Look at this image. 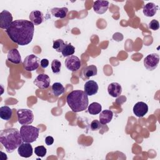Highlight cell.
Instances as JSON below:
<instances>
[{
	"label": "cell",
	"mask_w": 160,
	"mask_h": 160,
	"mask_svg": "<svg viewBox=\"0 0 160 160\" xmlns=\"http://www.w3.org/2000/svg\"><path fill=\"white\" fill-rule=\"evenodd\" d=\"M133 112L138 118H142L148 111V106L144 102L139 101L133 107Z\"/></svg>",
	"instance_id": "obj_12"
},
{
	"label": "cell",
	"mask_w": 160,
	"mask_h": 160,
	"mask_svg": "<svg viewBox=\"0 0 160 160\" xmlns=\"http://www.w3.org/2000/svg\"><path fill=\"white\" fill-rule=\"evenodd\" d=\"M18 120L22 125L31 124L34 120L33 112L28 109H19L17 111Z\"/></svg>",
	"instance_id": "obj_5"
},
{
	"label": "cell",
	"mask_w": 160,
	"mask_h": 160,
	"mask_svg": "<svg viewBox=\"0 0 160 160\" xmlns=\"http://www.w3.org/2000/svg\"><path fill=\"white\" fill-rule=\"evenodd\" d=\"M65 89L63 86V85L60 82H54L52 85V94L58 97L61 95L64 92Z\"/></svg>",
	"instance_id": "obj_24"
},
{
	"label": "cell",
	"mask_w": 160,
	"mask_h": 160,
	"mask_svg": "<svg viewBox=\"0 0 160 160\" xmlns=\"http://www.w3.org/2000/svg\"><path fill=\"white\" fill-rule=\"evenodd\" d=\"M7 58L9 61L14 64H19L21 61V55L17 49H12L8 51Z\"/></svg>",
	"instance_id": "obj_19"
},
{
	"label": "cell",
	"mask_w": 160,
	"mask_h": 160,
	"mask_svg": "<svg viewBox=\"0 0 160 160\" xmlns=\"http://www.w3.org/2000/svg\"><path fill=\"white\" fill-rule=\"evenodd\" d=\"M29 18L30 21L35 26H38L42 24L44 21V18L42 12L38 10L31 11L29 14Z\"/></svg>",
	"instance_id": "obj_14"
},
{
	"label": "cell",
	"mask_w": 160,
	"mask_h": 160,
	"mask_svg": "<svg viewBox=\"0 0 160 160\" xmlns=\"http://www.w3.org/2000/svg\"><path fill=\"white\" fill-rule=\"evenodd\" d=\"M64 64L68 70L74 72L78 71L81 68V61L78 56L71 55L66 58L64 61Z\"/></svg>",
	"instance_id": "obj_8"
},
{
	"label": "cell",
	"mask_w": 160,
	"mask_h": 160,
	"mask_svg": "<svg viewBox=\"0 0 160 160\" xmlns=\"http://www.w3.org/2000/svg\"><path fill=\"white\" fill-rule=\"evenodd\" d=\"M12 16L10 12L3 10L0 13V28L7 30L12 22Z\"/></svg>",
	"instance_id": "obj_9"
},
{
	"label": "cell",
	"mask_w": 160,
	"mask_h": 160,
	"mask_svg": "<svg viewBox=\"0 0 160 160\" xmlns=\"http://www.w3.org/2000/svg\"><path fill=\"white\" fill-rule=\"evenodd\" d=\"M159 62V56L157 53H152L148 54L144 59V66L149 71L155 69Z\"/></svg>",
	"instance_id": "obj_7"
},
{
	"label": "cell",
	"mask_w": 160,
	"mask_h": 160,
	"mask_svg": "<svg viewBox=\"0 0 160 160\" xmlns=\"http://www.w3.org/2000/svg\"><path fill=\"white\" fill-rule=\"evenodd\" d=\"M99 86L98 83L92 80L88 81L84 86V91L88 96H92L98 92Z\"/></svg>",
	"instance_id": "obj_13"
},
{
	"label": "cell",
	"mask_w": 160,
	"mask_h": 160,
	"mask_svg": "<svg viewBox=\"0 0 160 160\" xmlns=\"http://www.w3.org/2000/svg\"><path fill=\"white\" fill-rule=\"evenodd\" d=\"M88 112L90 114L96 115L100 113V112L102 110V106L99 103L94 102L88 106Z\"/></svg>",
	"instance_id": "obj_23"
},
{
	"label": "cell",
	"mask_w": 160,
	"mask_h": 160,
	"mask_svg": "<svg viewBox=\"0 0 160 160\" xmlns=\"http://www.w3.org/2000/svg\"><path fill=\"white\" fill-rule=\"evenodd\" d=\"M51 12L53 16L60 19H63L67 16L68 9L66 7L53 8L51 9Z\"/></svg>",
	"instance_id": "obj_21"
},
{
	"label": "cell",
	"mask_w": 160,
	"mask_h": 160,
	"mask_svg": "<svg viewBox=\"0 0 160 160\" xmlns=\"http://www.w3.org/2000/svg\"><path fill=\"white\" fill-rule=\"evenodd\" d=\"M12 115V109L8 106H4L0 108V118L5 121H9L11 119Z\"/></svg>",
	"instance_id": "obj_22"
},
{
	"label": "cell",
	"mask_w": 160,
	"mask_h": 160,
	"mask_svg": "<svg viewBox=\"0 0 160 160\" xmlns=\"http://www.w3.org/2000/svg\"><path fill=\"white\" fill-rule=\"evenodd\" d=\"M158 9V6L153 2H148L143 6V14L147 17L154 16Z\"/></svg>",
	"instance_id": "obj_18"
},
{
	"label": "cell",
	"mask_w": 160,
	"mask_h": 160,
	"mask_svg": "<svg viewBox=\"0 0 160 160\" xmlns=\"http://www.w3.org/2000/svg\"><path fill=\"white\" fill-rule=\"evenodd\" d=\"M113 113L111 110L105 109L100 112L99 118L101 124H106L110 122L112 119Z\"/></svg>",
	"instance_id": "obj_20"
},
{
	"label": "cell",
	"mask_w": 160,
	"mask_h": 160,
	"mask_svg": "<svg viewBox=\"0 0 160 160\" xmlns=\"http://www.w3.org/2000/svg\"><path fill=\"white\" fill-rule=\"evenodd\" d=\"M149 28L154 30V31H156L158 29H159V23L158 22V21H157L156 19H152L150 21V22L149 23Z\"/></svg>",
	"instance_id": "obj_30"
},
{
	"label": "cell",
	"mask_w": 160,
	"mask_h": 160,
	"mask_svg": "<svg viewBox=\"0 0 160 160\" xmlns=\"http://www.w3.org/2000/svg\"><path fill=\"white\" fill-rule=\"evenodd\" d=\"M61 62L58 59H54L51 62V69L54 74H58L61 71Z\"/></svg>",
	"instance_id": "obj_27"
},
{
	"label": "cell",
	"mask_w": 160,
	"mask_h": 160,
	"mask_svg": "<svg viewBox=\"0 0 160 160\" xmlns=\"http://www.w3.org/2000/svg\"><path fill=\"white\" fill-rule=\"evenodd\" d=\"M98 73V69L95 65H89L85 67L82 71L81 78L83 79H88L90 77L96 76Z\"/></svg>",
	"instance_id": "obj_17"
},
{
	"label": "cell",
	"mask_w": 160,
	"mask_h": 160,
	"mask_svg": "<svg viewBox=\"0 0 160 160\" xmlns=\"http://www.w3.org/2000/svg\"><path fill=\"white\" fill-rule=\"evenodd\" d=\"M66 101L73 112H81L88 107V96L82 90H74L69 92L66 98Z\"/></svg>",
	"instance_id": "obj_3"
},
{
	"label": "cell",
	"mask_w": 160,
	"mask_h": 160,
	"mask_svg": "<svg viewBox=\"0 0 160 160\" xmlns=\"http://www.w3.org/2000/svg\"><path fill=\"white\" fill-rule=\"evenodd\" d=\"M47 152L46 148L44 146H39L34 148V153L38 157H44Z\"/></svg>",
	"instance_id": "obj_28"
},
{
	"label": "cell",
	"mask_w": 160,
	"mask_h": 160,
	"mask_svg": "<svg viewBox=\"0 0 160 160\" xmlns=\"http://www.w3.org/2000/svg\"><path fill=\"white\" fill-rule=\"evenodd\" d=\"M50 82V78L48 75L46 74H40L35 78L33 83L39 89H44L49 87Z\"/></svg>",
	"instance_id": "obj_10"
},
{
	"label": "cell",
	"mask_w": 160,
	"mask_h": 160,
	"mask_svg": "<svg viewBox=\"0 0 160 160\" xmlns=\"http://www.w3.org/2000/svg\"><path fill=\"white\" fill-rule=\"evenodd\" d=\"M91 129L92 131H97L101 128V123L98 120H93L91 123Z\"/></svg>",
	"instance_id": "obj_29"
},
{
	"label": "cell",
	"mask_w": 160,
	"mask_h": 160,
	"mask_svg": "<svg viewBox=\"0 0 160 160\" xmlns=\"http://www.w3.org/2000/svg\"><path fill=\"white\" fill-rule=\"evenodd\" d=\"M19 132L23 142L31 143L38 139L39 130L35 126L31 125H22L20 128Z\"/></svg>",
	"instance_id": "obj_4"
},
{
	"label": "cell",
	"mask_w": 160,
	"mask_h": 160,
	"mask_svg": "<svg viewBox=\"0 0 160 160\" xmlns=\"http://www.w3.org/2000/svg\"><path fill=\"white\" fill-rule=\"evenodd\" d=\"M40 59L34 54H30L26 56L23 61V66L25 70L33 71L37 69L40 65Z\"/></svg>",
	"instance_id": "obj_6"
},
{
	"label": "cell",
	"mask_w": 160,
	"mask_h": 160,
	"mask_svg": "<svg viewBox=\"0 0 160 160\" xmlns=\"http://www.w3.org/2000/svg\"><path fill=\"white\" fill-rule=\"evenodd\" d=\"M109 7V2L107 1H96L93 4V9L99 14L105 13Z\"/></svg>",
	"instance_id": "obj_15"
},
{
	"label": "cell",
	"mask_w": 160,
	"mask_h": 160,
	"mask_svg": "<svg viewBox=\"0 0 160 160\" xmlns=\"http://www.w3.org/2000/svg\"><path fill=\"white\" fill-rule=\"evenodd\" d=\"M108 92L111 96L117 98L121 94L122 87L118 82H112L108 87Z\"/></svg>",
	"instance_id": "obj_16"
},
{
	"label": "cell",
	"mask_w": 160,
	"mask_h": 160,
	"mask_svg": "<svg viewBox=\"0 0 160 160\" xmlns=\"http://www.w3.org/2000/svg\"><path fill=\"white\" fill-rule=\"evenodd\" d=\"M22 142L20 132L16 128H8L1 132L0 142L9 153L18 148Z\"/></svg>",
	"instance_id": "obj_2"
},
{
	"label": "cell",
	"mask_w": 160,
	"mask_h": 160,
	"mask_svg": "<svg viewBox=\"0 0 160 160\" xmlns=\"http://www.w3.org/2000/svg\"><path fill=\"white\" fill-rule=\"evenodd\" d=\"M40 64L42 68H46L49 65V61L47 59H42L41 60Z\"/></svg>",
	"instance_id": "obj_32"
},
{
	"label": "cell",
	"mask_w": 160,
	"mask_h": 160,
	"mask_svg": "<svg viewBox=\"0 0 160 160\" xmlns=\"http://www.w3.org/2000/svg\"><path fill=\"white\" fill-rule=\"evenodd\" d=\"M45 142L48 146L52 145L54 142V138L52 136H48L45 138Z\"/></svg>",
	"instance_id": "obj_31"
},
{
	"label": "cell",
	"mask_w": 160,
	"mask_h": 160,
	"mask_svg": "<svg viewBox=\"0 0 160 160\" xmlns=\"http://www.w3.org/2000/svg\"><path fill=\"white\" fill-rule=\"evenodd\" d=\"M64 45H65V44H64V42L63 41V40H62L61 39H59L55 40V41H53L52 48L57 52H60L62 51Z\"/></svg>",
	"instance_id": "obj_26"
},
{
	"label": "cell",
	"mask_w": 160,
	"mask_h": 160,
	"mask_svg": "<svg viewBox=\"0 0 160 160\" xmlns=\"http://www.w3.org/2000/svg\"><path fill=\"white\" fill-rule=\"evenodd\" d=\"M75 52V48L71 44H66L64 45L61 53L64 57H68L72 55Z\"/></svg>",
	"instance_id": "obj_25"
},
{
	"label": "cell",
	"mask_w": 160,
	"mask_h": 160,
	"mask_svg": "<svg viewBox=\"0 0 160 160\" xmlns=\"http://www.w3.org/2000/svg\"><path fill=\"white\" fill-rule=\"evenodd\" d=\"M18 153L22 158H29L32 155V147L30 143L23 142L18 147Z\"/></svg>",
	"instance_id": "obj_11"
},
{
	"label": "cell",
	"mask_w": 160,
	"mask_h": 160,
	"mask_svg": "<svg viewBox=\"0 0 160 160\" xmlns=\"http://www.w3.org/2000/svg\"><path fill=\"white\" fill-rule=\"evenodd\" d=\"M6 32L10 39L20 46L29 44L33 38L34 25L28 20L14 21Z\"/></svg>",
	"instance_id": "obj_1"
}]
</instances>
